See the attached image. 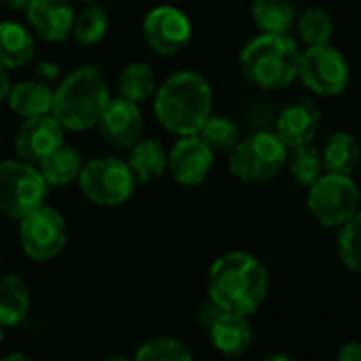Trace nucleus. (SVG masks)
Wrapping results in <instances>:
<instances>
[{
  "label": "nucleus",
  "instance_id": "f257e3e1",
  "mask_svg": "<svg viewBox=\"0 0 361 361\" xmlns=\"http://www.w3.org/2000/svg\"><path fill=\"white\" fill-rule=\"evenodd\" d=\"M207 294L222 311L250 317L267 300L269 271L247 252L222 254L209 269Z\"/></svg>",
  "mask_w": 361,
  "mask_h": 361
},
{
  "label": "nucleus",
  "instance_id": "f03ea898",
  "mask_svg": "<svg viewBox=\"0 0 361 361\" xmlns=\"http://www.w3.org/2000/svg\"><path fill=\"white\" fill-rule=\"evenodd\" d=\"M212 108V87L192 70L176 72L154 91V114L159 123L176 135L199 133Z\"/></svg>",
  "mask_w": 361,
  "mask_h": 361
},
{
  "label": "nucleus",
  "instance_id": "7ed1b4c3",
  "mask_svg": "<svg viewBox=\"0 0 361 361\" xmlns=\"http://www.w3.org/2000/svg\"><path fill=\"white\" fill-rule=\"evenodd\" d=\"M300 47L290 34L262 32L239 55V70L252 85L273 91L290 87L298 78Z\"/></svg>",
  "mask_w": 361,
  "mask_h": 361
},
{
  "label": "nucleus",
  "instance_id": "20e7f679",
  "mask_svg": "<svg viewBox=\"0 0 361 361\" xmlns=\"http://www.w3.org/2000/svg\"><path fill=\"white\" fill-rule=\"evenodd\" d=\"M108 102L110 91L104 72L93 66H82L53 91L51 114L63 129L85 131L99 123Z\"/></svg>",
  "mask_w": 361,
  "mask_h": 361
},
{
  "label": "nucleus",
  "instance_id": "39448f33",
  "mask_svg": "<svg viewBox=\"0 0 361 361\" xmlns=\"http://www.w3.org/2000/svg\"><path fill=\"white\" fill-rule=\"evenodd\" d=\"M288 161V146L273 131H258L231 148L228 169L245 184H264L279 176Z\"/></svg>",
  "mask_w": 361,
  "mask_h": 361
},
{
  "label": "nucleus",
  "instance_id": "423d86ee",
  "mask_svg": "<svg viewBox=\"0 0 361 361\" xmlns=\"http://www.w3.org/2000/svg\"><path fill=\"white\" fill-rule=\"evenodd\" d=\"M307 207L322 226L341 228L360 212V188L351 176L326 171L309 186Z\"/></svg>",
  "mask_w": 361,
  "mask_h": 361
},
{
  "label": "nucleus",
  "instance_id": "0eeeda50",
  "mask_svg": "<svg viewBox=\"0 0 361 361\" xmlns=\"http://www.w3.org/2000/svg\"><path fill=\"white\" fill-rule=\"evenodd\" d=\"M49 184L40 169L23 159L0 163V214L23 218L47 201Z\"/></svg>",
  "mask_w": 361,
  "mask_h": 361
},
{
  "label": "nucleus",
  "instance_id": "6e6552de",
  "mask_svg": "<svg viewBox=\"0 0 361 361\" xmlns=\"http://www.w3.org/2000/svg\"><path fill=\"white\" fill-rule=\"evenodd\" d=\"M78 186L89 201L114 207L131 197L135 176L125 161L116 157H102L82 165Z\"/></svg>",
  "mask_w": 361,
  "mask_h": 361
},
{
  "label": "nucleus",
  "instance_id": "1a4fd4ad",
  "mask_svg": "<svg viewBox=\"0 0 361 361\" xmlns=\"http://www.w3.org/2000/svg\"><path fill=\"white\" fill-rule=\"evenodd\" d=\"M298 76L309 91L322 97H336L349 87L351 68L347 57L328 44L307 47L300 55Z\"/></svg>",
  "mask_w": 361,
  "mask_h": 361
},
{
  "label": "nucleus",
  "instance_id": "9d476101",
  "mask_svg": "<svg viewBox=\"0 0 361 361\" xmlns=\"http://www.w3.org/2000/svg\"><path fill=\"white\" fill-rule=\"evenodd\" d=\"M19 241L25 256L36 262H47L55 258L57 254H61L68 241V226L63 216L49 205H40L38 209L21 218Z\"/></svg>",
  "mask_w": 361,
  "mask_h": 361
},
{
  "label": "nucleus",
  "instance_id": "9b49d317",
  "mask_svg": "<svg viewBox=\"0 0 361 361\" xmlns=\"http://www.w3.org/2000/svg\"><path fill=\"white\" fill-rule=\"evenodd\" d=\"M142 30L148 47L159 55H176L186 49L192 38L188 15L169 4L152 8L144 19Z\"/></svg>",
  "mask_w": 361,
  "mask_h": 361
},
{
  "label": "nucleus",
  "instance_id": "f8f14e48",
  "mask_svg": "<svg viewBox=\"0 0 361 361\" xmlns=\"http://www.w3.org/2000/svg\"><path fill=\"white\" fill-rule=\"evenodd\" d=\"M214 167V150L199 133L180 135L167 152V169L182 186H199L207 180Z\"/></svg>",
  "mask_w": 361,
  "mask_h": 361
},
{
  "label": "nucleus",
  "instance_id": "ddd939ff",
  "mask_svg": "<svg viewBox=\"0 0 361 361\" xmlns=\"http://www.w3.org/2000/svg\"><path fill=\"white\" fill-rule=\"evenodd\" d=\"M59 146H63V127L51 112L25 118L15 135V150L19 159L32 165H38Z\"/></svg>",
  "mask_w": 361,
  "mask_h": 361
},
{
  "label": "nucleus",
  "instance_id": "4468645a",
  "mask_svg": "<svg viewBox=\"0 0 361 361\" xmlns=\"http://www.w3.org/2000/svg\"><path fill=\"white\" fill-rule=\"evenodd\" d=\"M99 131L106 137V142L116 150H131V146L140 140L144 129V116L135 102L127 97L110 99L102 118H99Z\"/></svg>",
  "mask_w": 361,
  "mask_h": 361
},
{
  "label": "nucleus",
  "instance_id": "2eb2a0df",
  "mask_svg": "<svg viewBox=\"0 0 361 361\" xmlns=\"http://www.w3.org/2000/svg\"><path fill=\"white\" fill-rule=\"evenodd\" d=\"M319 123H322L319 106L313 99H298L281 110L275 133L290 150L302 144H311L317 135Z\"/></svg>",
  "mask_w": 361,
  "mask_h": 361
},
{
  "label": "nucleus",
  "instance_id": "dca6fc26",
  "mask_svg": "<svg viewBox=\"0 0 361 361\" xmlns=\"http://www.w3.org/2000/svg\"><path fill=\"white\" fill-rule=\"evenodd\" d=\"M25 15L32 30L40 38L49 42H61L72 32L76 13L70 0H30Z\"/></svg>",
  "mask_w": 361,
  "mask_h": 361
},
{
  "label": "nucleus",
  "instance_id": "f3484780",
  "mask_svg": "<svg viewBox=\"0 0 361 361\" xmlns=\"http://www.w3.org/2000/svg\"><path fill=\"white\" fill-rule=\"evenodd\" d=\"M214 349L226 357H239L254 345V330L245 315L220 311L207 328Z\"/></svg>",
  "mask_w": 361,
  "mask_h": 361
},
{
  "label": "nucleus",
  "instance_id": "a211bd4d",
  "mask_svg": "<svg viewBox=\"0 0 361 361\" xmlns=\"http://www.w3.org/2000/svg\"><path fill=\"white\" fill-rule=\"evenodd\" d=\"M36 44L27 27L17 21H0V63L23 68L34 59Z\"/></svg>",
  "mask_w": 361,
  "mask_h": 361
},
{
  "label": "nucleus",
  "instance_id": "6ab92c4d",
  "mask_svg": "<svg viewBox=\"0 0 361 361\" xmlns=\"http://www.w3.org/2000/svg\"><path fill=\"white\" fill-rule=\"evenodd\" d=\"M361 148L357 137L349 131H334L324 150H322V163L326 171L332 173H345L351 176L355 167L360 165Z\"/></svg>",
  "mask_w": 361,
  "mask_h": 361
},
{
  "label": "nucleus",
  "instance_id": "aec40b11",
  "mask_svg": "<svg viewBox=\"0 0 361 361\" xmlns=\"http://www.w3.org/2000/svg\"><path fill=\"white\" fill-rule=\"evenodd\" d=\"M127 165L133 171L135 182L148 184L167 171V150L159 140H137L131 146Z\"/></svg>",
  "mask_w": 361,
  "mask_h": 361
},
{
  "label": "nucleus",
  "instance_id": "412c9836",
  "mask_svg": "<svg viewBox=\"0 0 361 361\" xmlns=\"http://www.w3.org/2000/svg\"><path fill=\"white\" fill-rule=\"evenodd\" d=\"M8 106L15 114L19 116H38V114H49L53 108V91L38 80H23L11 87L8 95Z\"/></svg>",
  "mask_w": 361,
  "mask_h": 361
},
{
  "label": "nucleus",
  "instance_id": "4be33fe9",
  "mask_svg": "<svg viewBox=\"0 0 361 361\" xmlns=\"http://www.w3.org/2000/svg\"><path fill=\"white\" fill-rule=\"evenodd\" d=\"M30 311V290L17 275L0 279V326H17Z\"/></svg>",
  "mask_w": 361,
  "mask_h": 361
},
{
  "label": "nucleus",
  "instance_id": "5701e85b",
  "mask_svg": "<svg viewBox=\"0 0 361 361\" xmlns=\"http://www.w3.org/2000/svg\"><path fill=\"white\" fill-rule=\"evenodd\" d=\"M82 165H85L82 157L74 148L59 146L55 152L44 157L36 167L40 169V173L49 186H66V184L78 180Z\"/></svg>",
  "mask_w": 361,
  "mask_h": 361
},
{
  "label": "nucleus",
  "instance_id": "b1692460",
  "mask_svg": "<svg viewBox=\"0 0 361 361\" xmlns=\"http://www.w3.org/2000/svg\"><path fill=\"white\" fill-rule=\"evenodd\" d=\"M252 17L262 32L288 34L296 23V13L290 0H254Z\"/></svg>",
  "mask_w": 361,
  "mask_h": 361
},
{
  "label": "nucleus",
  "instance_id": "393cba45",
  "mask_svg": "<svg viewBox=\"0 0 361 361\" xmlns=\"http://www.w3.org/2000/svg\"><path fill=\"white\" fill-rule=\"evenodd\" d=\"M118 89H121L123 97H127L135 104L150 99L157 91L154 70L144 61H133V63L125 66V70L118 76Z\"/></svg>",
  "mask_w": 361,
  "mask_h": 361
},
{
  "label": "nucleus",
  "instance_id": "a878e982",
  "mask_svg": "<svg viewBox=\"0 0 361 361\" xmlns=\"http://www.w3.org/2000/svg\"><path fill=\"white\" fill-rule=\"evenodd\" d=\"M290 176L294 178L296 184L309 188L324 171V163H322V152L311 146V144H302L296 148L288 150V161H286Z\"/></svg>",
  "mask_w": 361,
  "mask_h": 361
},
{
  "label": "nucleus",
  "instance_id": "bb28decb",
  "mask_svg": "<svg viewBox=\"0 0 361 361\" xmlns=\"http://www.w3.org/2000/svg\"><path fill=\"white\" fill-rule=\"evenodd\" d=\"M108 32V13L102 6L95 4H87L82 6L76 15H74V23H72V36L78 44L91 47L97 44Z\"/></svg>",
  "mask_w": 361,
  "mask_h": 361
},
{
  "label": "nucleus",
  "instance_id": "cd10ccee",
  "mask_svg": "<svg viewBox=\"0 0 361 361\" xmlns=\"http://www.w3.org/2000/svg\"><path fill=\"white\" fill-rule=\"evenodd\" d=\"M298 36L307 47H317V44H328L332 34H334V19L328 11L313 6L307 8L298 17Z\"/></svg>",
  "mask_w": 361,
  "mask_h": 361
},
{
  "label": "nucleus",
  "instance_id": "c85d7f7f",
  "mask_svg": "<svg viewBox=\"0 0 361 361\" xmlns=\"http://www.w3.org/2000/svg\"><path fill=\"white\" fill-rule=\"evenodd\" d=\"M199 135L214 152H226L239 142V127L235 121L218 114H209V118L203 123Z\"/></svg>",
  "mask_w": 361,
  "mask_h": 361
},
{
  "label": "nucleus",
  "instance_id": "c756f323",
  "mask_svg": "<svg viewBox=\"0 0 361 361\" xmlns=\"http://www.w3.org/2000/svg\"><path fill=\"white\" fill-rule=\"evenodd\" d=\"M137 361H190L192 353L188 351V347L173 338V336H157L146 341L137 353H135Z\"/></svg>",
  "mask_w": 361,
  "mask_h": 361
},
{
  "label": "nucleus",
  "instance_id": "7c9ffc66",
  "mask_svg": "<svg viewBox=\"0 0 361 361\" xmlns=\"http://www.w3.org/2000/svg\"><path fill=\"white\" fill-rule=\"evenodd\" d=\"M338 256L341 262L361 275V212L341 226L338 233Z\"/></svg>",
  "mask_w": 361,
  "mask_h": 361
},
{
  "label": "nucleus",
  "instance_id": "2f4dec72",
  "mask_svg": "<svg viewBox=\"0 0 361 361\" xmlns=\"http://www.w3.org/2000/svg\"><path fill=\"white\" fill-rule=\"evenodd\" d=\"M338 360L341 361H361V343L357 341H349L341 347L338 351Z\"/></svg>",
  "mask_w": 361,
  "mask_h": 361
},
{
  "label": "nucleus",
  "instance_id": "473e14b6",
  "mask_svg": "<svg viewBox=\"0 0 361 361\" xmlns=\"http://www.w3.org/2000/svg\"><path fill=\"white\" fill-rule=\"evenodd\" d=\"M36 72H38V76L44 78V80H55V78L59 76V68H57L55 63H49V61L38 63Z\"/></svg>",
  "mask_w": 361,
  "mask_h": 361
},
{
  "label": "nucleus",
  "instance_id": "72a5a7b5",
  "mask_svg": "<svg viewBox=\"0 0 361 361\" xmlns=\"http://www.w3.org/2000/svg\"><path fill=\"white\" fill-rule=\"evenodd\" d=\"M11 76H8V68L0 63V102L6 99L8 91H11Z\"/></svg>",
  "mask_w": 361,
  "mask_h": 361
},
{
  "label": "nucleus",
  "instance_id": "f704fd0d",
  "mask_svg": "<svg viewBox=\"0 0 361 361\" xmlns=\"http://www.w3.org/2000/svg\"><path fill=\"white\" fill-rule=\"evenodd\" d=\"M27 2H30V0H0V4H2L4 8H8V11H21V8L27 6Z\"/></svg>",
  "mask_w": 361,
  "mask_h": 361
},
{
  "label": "nucleus",
  "instance_id": "c9c22d12",
  "mask_svg": "<svg viewBox=\"0 0 361 361\" xmlns=\"http://www.w3.org/2000/svg\"><path fill=\"white\" fill-rule=\"evenodd\" d=\"M4 360H25V355H19V353H15V355H6Z\"/></svg>",
  "mask_w": 361,
  "mask_h": 361
},
{
  "label": "nucleus",
  "instance_id": "e433bc0d",
  "mask_svg": "<svg viewBox=\"0 0 361 361\" xmlns=\"http://www.w3.org/2000/svg\"><path fill=\"white\" fill-rule=\"evenodd\" d=\"M80 2H85V4H89V2H93V0H80Z\"/></svg>",
  "mask_w": 361,
  "mask_h": 361
},
{
  "label": "nucleus",
  "instance_id": "4c0bfd02",
  "mask_svg": "<svg viewBox=\"0 0 361 361\" xmlns=\"http://www.w3.org/2000/svg\"><path fill=\"white\" fill-rule=\"evenodd\" d=\"M0 264H2V256H0Z\"/></svg>",
  "mask_w": 361,
  "mask_h": 361
},
{
  "label": "nucleus",
  "instance_id": "58836bf2",
  "mask_svg": "<svg viewBox=\"0 0 361 361\" xmlns=\"http://www.w3.org/2000/svg\"><path fill=\"white\" fill-rule=\"evenodd\" d=\"M0 338H2V334H0Z\"/></svg>",
  "mask_w": 361,
  "mask_h": 361
}]
</instances>
